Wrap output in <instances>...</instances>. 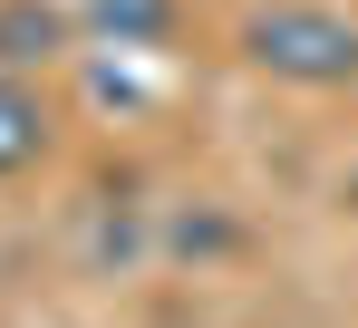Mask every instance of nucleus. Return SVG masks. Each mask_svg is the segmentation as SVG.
<instances>
[{
  "label": "nucleus",
  "mask_w": 358,
  "mask_h": 328,
  "mask_svg": "<svg viewBox=\"0 0 358 328\" xmlns=\"http://www.w3.org/2000/svg\"><path fill=\"white\" fill-rule=\"evenodd\" d=\"M87 20H97L117 49H145V39L175 29V0H87Z\"/></svg>",
  "instance_id": "4"
},
{
  "label": "nucleus",
  "mask_w": 358,
  "mask_h": 328,
  "mask_svg": "<svg viewBox=\"0 0 358 328\" xmlns=\"http://www.w3.org/2000/svg\"><path fill=\"white\" fill-rule=\"evenodd\" d=\"M49 145H59V107L39 97V77L0 68V184L29 174V164H49Z\"/></svg>",
  "instance_id": "2"
},
{
  "label": "nucleus",
  "mask_w": 358,
  "mask_h": 328,
  "mask_svg": "<svg viewBox=\"0 0 358 328\" xmlns=\"http://www.w3.org/2000/svg\"><path fill=\"white\" fill-rule=\"evenodd\" d=\"M68 49V10H49V0H0V68H49V58Z\"/></svg>",
  "instance_id": "3"
},
{
  "label": "nucleus",
  "mask_w": 358,
  "mask_h": 328,
  "mask_svg": "<svg viewBox=\"0 0 358 328\" xmlns=\"http://www.w3.org/2000/svg\"><path fill=\"white\" fill-rule=\"evenodd\" d=\"M339 203H349V222H358V164H349V184H339Z\"/></svg>",
  "instance_id": "5"
},
{
  "label": "nucleus",
  "mask_w": 358,
  "mask_h": 328,
  "mask_svg": "<svg viewBox=\"0 0 358 328\" xmlns=\"http://www.w3.org/2000/svg\"><path fill=\"white\" fill-rule=\"evenodd\" d=\"M242 58L281 87H349L358 77V20L329 0H271L242 20Z\"/></svg>",
  "instance_id": "1"
}]
</instances>
